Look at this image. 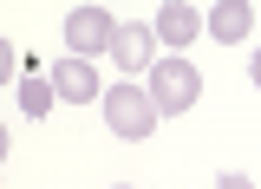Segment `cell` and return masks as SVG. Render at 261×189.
Returning a JSON list of instances; mask_svg holds the SVG:
<instances>
[{
	"label": "cell",
	"mask_w": 261,
	"mask_h": 189,
	"mask_svg": "<svg viewBox=\"0 0 261 189\" xmlns=\"http://www.w3.org/2000/svg\"><path fill=\"white\" fill-rule=\"evenodd\" d=\"M196 33H202V13H196L190 0H170V7L157 13V39H163V46H176V52L196 46Z\"/></svg>",
	"instance_id": "8992f818"
},
{
	"label": "cell",
	"mask_w": 261,
	"mask_h": 189,
	"mask_svg": "<svg viewBox=\"0 0 261 189\" xmlns=\"http://www.w3.org/2000/svg\"><path fill=\"white\" fill-rule=\"evenodd\" d=\"M20 111H27V118H46V111H53V98H59V85H53V78H20Z\"/></svg>",
	"instance_id": "ba28073f"
},
{
	"label": "cell",
	"mask_w": 261,
	"mask_h": 189,
	"mask_svg": "<svg viewBox=\"0 0 261 189\" xmlns=\"http://www.w3.org/2000/svg\"><path fill=\"white\" fill-rule=\"evenodd\" d=\"M53 85H59V98H72V104H92L98 98V65L85 59V52H72V59L53 65Z\"/></svg>",
	"instance_id": "5b68a950"
},
{
	"label": "cell",
	"mask_w": 261,
	"mask_h": 189,
	"mask_svg": "<svg viewBox=\"0 0 261 189\" xmlns=\"http://www.w3.org/2000/svg\"><path fill=\"white\" fill-rule=\"evenodd\" d=\"M248 33H255V0H216V7H209V39L242 46Z\"/></svg>",
	"instance_id": "277c9868"
},
{
	"label": "cell",
	"mask_w": 261,
	"mask_h": 189,
	"mask_svg": "<svg viewBox=\"0 0 261 189\" xmlns=\"http://www.w3.org/2000/svg\"><path fill=\"white\" fill-rule=\"evenodd\" d=\"M157 98L150 92H137V85H111V92H105V124L118 130V137H124V144H137V137H150V130H157Z\"/></svg>",
	"instance_id": "6da1fadb"
},
{
	"label": "cell",
	"mask_w": 261,
	"mask_h": 189,
	"mask_svg": "<svg viewBox=\"0 0 261 189\" xmlns=\"http://www.w3.org/2000/svg\"><path fill=\"white\" fill-rule=\"evenodd\" d=\"M150 98H157V111H190L196 98H202V78H196L190 59H157L150 65Z\"/></svg>",
	"instance_id": "7a4b0ae2"
},
{
	"label": "cell",
	"mask_w": 261,
	"mask_h": 189,
	"mask_svg": "<svg viewBox=\"0 0 261 189\" xmlns=\"http://www.w3.org/2000/svg\"><path fill=\"white\" fill-rule=\"evenodd\" d=\"M111 39H118V20H111L105 7H72V13H65V46H72V52L92 59V52H111Z\"/></svg>",
	"instance_id": "3957f363"
},
{
	"label": "cell",
	"mask_w": 261,
	"mask_h": 189,
	"mask_svg": "<svg viewBox=\"0 0 261 189\" xmlns=\"http://www.w3.org/2000/svg\"><path fill=\"white\" fill-rule=\"evenodd\" d=\"M150 52H157V26H118V39H111V59L124 65V72H144V65H157Z\"/></svg>",
	"instance_id": "52a82bcc"
},
{
	"label": "cell",
	"mask_w": 261,
	"mask_h": 189,
	"mask_svg": "<svg viewBox=\"0 0 261 189\" xmlns=\"http://www.w3.org/2000/svg\"><path fill=\"white\" fill-rule=\"evenodd\" d=\"M248 72H255V85H261V52H255V65H248Z\"/></svg>",
	"instance_id": "9c48e42d"
}]
</instances>
